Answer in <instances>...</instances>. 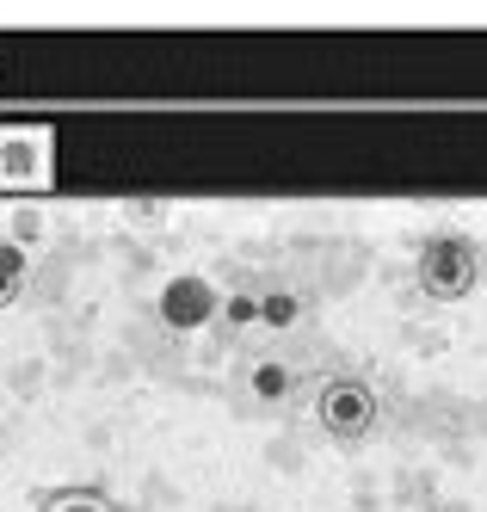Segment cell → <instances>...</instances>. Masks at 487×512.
Masks as SVG:
<instances>
[{"mask_svg": "<svg viewBox=\"0 0 487 512\" xmlns=\"http://www.w3.org/2000/svg\"><path fill=\"white\" fill-rule=\"evenodd\" d=\"M315 426L333 438H364L377 426V389L364 377H321L315 383Z\"/></svg>", "mask_w": 487, "mask_h": 512, "instance_id": "2", "label": "cell"}, {"mask_svg": "<svg viewBox=\"0 0 487 512\" xmlns=\"http://www.w3.org/2000/svg\"><path fill=\"white\" fill-rule=\"evenodd\" d=\"M25 290V253L19 247H0V309Z\"/></svg>", "mask_w": 487, "mask_h": 512, "instance_id": "6", "label": "cell"}, {"mask_svg": "<svg viewBox=\"0 0 487 512\" xmlns=\"http://www.w3.org/2000/svg\"><path fill=\"white\" fill-rule=\"evenodd\" d=\"M222 321H229V327L259 321V297H222Z\"/></svg>", "mask_w": 487, "mask_h": 512, "instance_id": "8", "label": "cell"}, {"mask_svg": "<svg viewBox=\"0 0 487 512\" xmlns=\"http://www.w3.org/2000/svg\"><path fill=\"white\" fill-rule=\"evenodd\" d=\"M259 321L284 334V327L303 321V297H296V290H266V297H259Z\"/></svg>", "mask_w": 487, "mask_h": 512, "instance_id": "5", "label": "cell"}, {"mask_svg": "<svg viewBox=\"0 0 487 512\" xmlns=\"http://www.w3.org/2000/svg\"><path fill=\"white\" fill-rule=\"evenodd\" d=\"M414 278H420V290L432 303H463L475 290V278H481V260H475V247L463 235H438V241L420 247Z\"/></svg>", "mask_w": 487, "mask_h": 512, "instance_id": "1", "label": "cell"}, {"mask_svg": "<svg viewBox=\"0 0 487 512\" xmlns=\"http://www.w3.org/2000/svg\"><path fill=\"white\" fill-rule=\"evenodd\" d=\"M247 395L253 401H290L296 395V371L284 358H253L247 364Z\"/></svg>", "mask_w": 487, "mask_h": 512, "instance_id": "4", "label": "cell"}, {"mask_svg": "<svg viewBox=\"0 0 487 512\" xmlns=\"http://www.w3.org/2000/svg\"><path fill=\"white\" fill-rule=\"evenodd\" d=\"M44 512H111V506H105V494H93V488H62V494L44 500Z\"/></svg>", "mask_w": 487, "mask_h": 512, "instance_id": "7", "label": "cell"}, {"mask_svg": "<svg viewBox=\"0 0 487 512\" xmlns=\"http://www.w3.org/2000/svg\"><path fill=\"white\" fill-rule=\"evenodd\" d=\"M155 309H161V321L173 327V334H198L204 321H216V315H222V297H216V284H210L204 272H179V278H167V284H161Z\"/></svg>", "mask_w": 487, "mask_h": 512, "instance_id": "3", "label": "cell"}]
</instances>
